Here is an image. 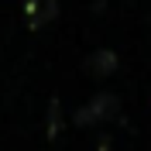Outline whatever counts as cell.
Segmentation results:
<instances>
[{
  "mask_svg": "<svg viewBox=\"0 0 151 151\" xmlns=\"http://www.w3.org/2000/svg\"><path fill=\"white\" fill-rule=\"evenodd\" d=\"M113 106H117V100H113L110 93H103V96H96L93 103L86 106L83 113H76V120L79 124H93V120H103V117H110L113 113Z\"/></svg>",
  "mask_w": 151,
  "mask_h": 151,
  "instance_id": "cell-1",
  "label": "cell"
},
{
  "mask_svg": "<svg viewBox=\"0 0 151 151\" xmlns=\"http://www.w3.org/2000/svg\"><path fill=\"white\" fill-rule=\"evenodd\" d=\"M24 7H28V21L35 24V28H38V24H48V21L58 14V4H55V0H28Z\"/></svg>",
  "mask_w": 151,
  "mask_h": 151,
  "instance_id": "cell-2",
  "label": "cell"
},
{
  "mask_svg": "<svg viewBox=\"0 0 151 151\" xmlns=\"http://www.w3.org/2000/svg\"><path fill=\"white\" fill-rule=\"evenodd\" d=\"M113 65H117V58H113V52H100V55H96L93 62H89V69H93V72H110Z\"/></svg>",
  "mask_w": 151,
  "mask_h": 151,
  "instance_id": "cell-3",
  "label": "cell"
}]
</instances>
